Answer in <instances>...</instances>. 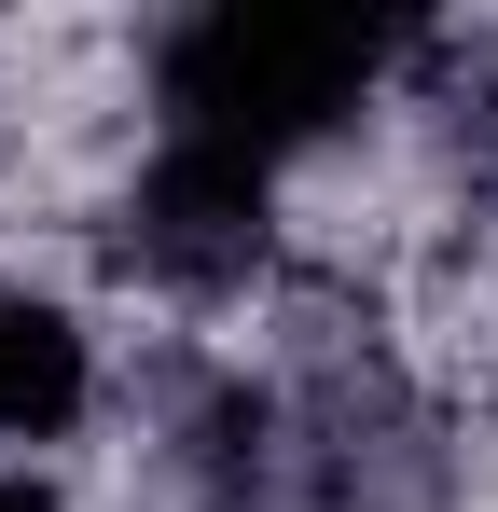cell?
<instances>
[{
	"label": "cell",
	"mask_w": 498,
	"mask_h": 512,
	"mask_svg": "<svg viewBox=\"0 0 498 512\" xmlns=\"http://www.w3.org/2000/svg\"><path fill=\"white\" fill-rule=\"evenodd\" d=\"M402 84V28H360V14H277V0H208L139 42V97L180 153H222V167L305 180L332 139H360Z\"/></svg>",
	"instance_id": "1"
},
{
	"label": "cell",
	"mask_w": 498,
	"mask_h": 512,
	"mask_svg": "<svg viewBox=\"0 0 498 512\" xmlns=\"http://www.w3.org/2000/svg\"><path fill=\"white\" fill-rule=\"evenodd\" d=\"M0 512H83V499L56 485V471H0Z\"/></svg>",
	"instance_id": "3"
},
{
	"label": "cell",
	"mask_w": 498,
	"mask_h": 512,
	"mask_svg": "<svg viewBox=\"0 0 498 512\" xmlns=\"http://www.w3.org/2000/svg\"><path fill=\"white\" fill-rule=\"evenodd\" d=\"M111 416V360L56 277H0V471H42Z\"/></svg>",
	"instance_id": "2"
},
{
	"label": "cell",
	"mask_w": 498,
	"mask_h": 512,
	"mask_svg": "<svg viewBox=\"0 0 498 512\" xmlns=\"http://www.w3.org/2000/svg\"><path fill=\"white\" fill-rule=\"evenodd\" d=\"M0 125H14V84H0Z\"/></svg>",
	"instance_id": "4"
}]
</instances>
